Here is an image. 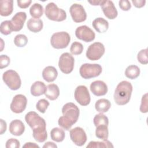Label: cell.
Returning a JSON list of instances; mask_svg holds the SVG:
<instances>
[{
    "instance_id": "15",
    "label": "cell",
    "mask_w": 148,
    "mask_h": 148,
    "mask_svg": "<svg viewBox=\"0 0 148 148\" xmlns=\"http://www.w3.org/2000/svg\"><path fill=\"white\" fill-rule=\"evenodd\" d=\"M100 6L105 16L108 18L113 20L117 16V10L112 1L108 0L102 1Z\"/></svg>"
},
{
    "instance_id": "35",
    "label": "cell",
    "mask_w": 148,
    "mask_h": 148,
    "mask_svg": "<svg viewBox=\"0 0 148 148\" xmlns=\"http://www.w3.org/2000/svg\"><path fill=\"white\" fill-rule=\"evenodd\" d=\"M49 102L45 99H39L36 104V109L42 113H45L46 109L49 106Z\"/></svg>"
},
{
    "instance_id": "16",
    "label": "cell",
    "mask_w": 148,
    "mask_h": 148,
    "mask_svg": "<svg viewBox=\"0 0 148 148\" xmlns=\"http://www.w3.org/2000/svg\"><path fill=\"white\" fill-rule=\"evenodd\" d=\"M26 18L27 14L25 12H20L16 13L10 20L13 28V31L17 32L20 31L23 27Z\"/></svg>"
},
{
    "instance_id": "1",
    "label": "cell",
    "mask_w": 148,
    "mask_h": 148,
    "mask_svg": "<svg viewBox=\"0 0 148 148\" xmlns=\"http://www.w3.org/2000/svg\"><path fill=\"white\" fill-rule=\"evenodd\" d=\"M62 113L63 116L59 118L58 125L65 130H69L79 119V109L73 103L68 102L63 106Z\"/></svg>"
},
{
    "instance_id": "46",
    "label": "cell",
    "mask_w": 148,
    "mask_h": 148,
    "mask_svg": "<svg viewBox=\"0 0 148 148\" xmlns=\"http://www.w3.org/2000/svg\"><path fill=\"white\" fill-rule=\"evenodd\" d=\"M90 3H91L92 5H100V4L101 3L102 1H88Z\"/></svg>"
},
{
    "instance_id": "36",
    "label": "cell",
    "mask_w": 148,
    "mask_h": 148,
    "mask_svg": "<svg viewBox=\"0 0 148 148\" xmlns=\"http://www.w3.org/2000/svg\"><path fill=\"white\" fill-rule=\"evenodd\" d=\"M138 61L142 64H147L148 63L147 49H142L139 51L137 55Z\"/></svg>"
},
{
    "instance_id": "18",
    "label": "cell",
    "mask_w": 148,
    "mask_h": 148,
    "mask_svg": "<svg viewBox=\"0 0 148 148\" xmlns=\"http://www.w3.org/2000/svg\"><path fill=\"white\" fill-rule=\"evenodd\" d=\"M25 131V125L20 120L16 119L12 121L9 125V131L11 134L15 136L21 135Z\"/></svg>"
},
{
    "instance_id": "30",
    "label": "cell",
    "mask_w": 148,
    "mask_h": 148,
    "mask_svg": "<svg viewBox=\"0 0 148 148\" xmlns=\"http://www.w3.org/2000/svg\"><path fill=\"white\" fill-rule=\"evenodd\" d=\"M112 143L107 139H104L103 141H91L87 146V148H101V147H113Z\"/></svg>"
},
{
    "instance_id": "33",
    "label": "cell",
    "mask_w": 148,
    "mask_h": 148,
    "mask_svg": "<svg viewBox=\"0 0 148 148\" xmlns=\"http://www.w3.org/2000/svg\"><path fill=\"white\" fill-rule=\"evenodd\" d=\"M28 42L27 37L23 34L17 35L14 39V45L19 47H24Z\"/></svg>"
},
{
    "instance_id": "3",
    "label": "cell",
    "mask_w": 148,
    "mask_h": 148,
    "mask_svg": "<svg viewBox=\"0 0 148 148\" xmlns=\"http://www.w3.org/2000/svg\"><path fill=\"white\" fill-rule=\"evenodd\" d=\"M45 13L46 16L49 20L55 21H62L66 18L65 11L58 8L54 2H50L46 5Z\"/></svg>"
},
{
    "instance_id": "13",
    "label": "cell",
    "mask_w": 148,
    "mask_h": 148,
    "mask_svg": "<svg viewBox=\"0 0 148 148\" xmlns=\"http://www.w3.org/2000/svg\"><path fill=\"white\" fill-rule=\"evenodd\" d=\"M27 99L25 95L23 94L16 95L11 102L10 109L15 113H22L26 108Z\"/></svg>"
},
{
    "instance_id": "4",
    "label": "cell",
    "mask_w": 148,
    "mask_h": 148,
    "mask_svg": "<svg viewBox=\"0 0 148 148\" xmlns=\"http://www.w3.org/2000/svg\"><path fill=\"white\" fill-rule=\"evenodd\" d=\"M25 120L32 128V131L46 129V123L45 120L35 112L31 111L27 113L25 116Z\"/></svg>"
},
{
    "instance_id": "10",
    "label": "cell",
    "mask_w": 148,
    "mask_h": 148,
    "mask_svg": "<svg viewBox=\"0 0 148 148\" xmlns=\"http://www.w3.org/2000/svg\"><path fill=\"white\" fill-rule=\"evenodd\" d=\"M74 96L76 101L82 106H87L90 102V95L85 86H77L75 90Z\"/></svg>"
},
{
    "instance_id": "25",
    "label": "cell",
    "mask_w": 148,
    "mask_h": 148,
    "mask_svg": "<svg viewBox=\"0 0 148 148\" xmlns=\"http://www.w3.org/2000/svg\"><path fill=\"white\" fill-rule=\"evenodd\" d=\"M111 106L110 102L106 99L102 98L98 99L95 104V108L97 112L100 113L107 112Z\"/></svg>"
},
{
    "instance_id": "8",
    "label": "cell",
    "mask_w": 148,
    "mask_h": 148,
    "mask_svg": "<svg viewBox=\"0 0 148 148\" xmlns=\"http://www.w3.org/2000/svg\"><path fill=\"white\" fill-rule=\"evenodd\" d=\"M75 60L73 57L69 53H64L59 58L58 66L62 72L69 74L73 69Z\"/></svg>"
},
{
    "instance_id": "32",
    "label": "cell",
    "mask_w": 148,
    "mask_h": 148,
    "mask_svg": "<svg viewBox=\"0 0 148 148\" xmlns=\"http://www.w3.org/2000/svg\"><path fill=\"white\" fill-rule=\"evenodd\" d=\"M94 124L95 127L99 125H106L109 124V120L108 117L102 114V113H99L95 116L94 118Z\"/></svg>"
},
{
    "instance_id": "21",
    "label": "cell",
    "mask_w": 148,
    "mask_h": 148,
    "mask_svg": "<svg viewBox=\"0 0 148 148\" xmlns=\"http://www.w3.org/2000/svg\"><path fill=\"white\" fill-rule=\"evenodd\" d=\"M93 28L99 33L105 32L109 28L108 21L102 17H98L94 20L92 23Z\"/></svg>"
},
{
    "instance_id": "41",
    "label": "cell",
    "mask_w": 148,
    "mask_h": 148,
    "mask_svg": "<svg viewBox=\"0 0 148 148\" xmlns=\"http://www.w3.org/2000/svg\"><path fill=\"white\" fill-rule=\"evenodd\" d=\"M17 2L18 7L22 9H25L29 6V5L32 2V1L31 0H23V1L17 0Z\"/></svg>"
},
{
    "instance_id": "11",
    "label": "cell",
    "mask_w": 148,
    "mask_h": 148,
    "mask_svg": "<svg viewBox=\"0 0 148 148\" xmlns=\"http://www.w3.org/2000/svg\"><path fill=\"white\" fill-rule=\"evenodd\" d=\"M70 138L72 141L77 146H82L87 141V135L84 130L79 127H76L70 130Z\"/></svg>"
},
{
    "instance_id": "38",
    "label": "cell",
    "mask_w": 148,
    "mask_h": 148,
    "mask_svg": "<svg viewBox=\"0 0 148 148\" xmlns=\"http://www.w3.org/2000/svg\"><path fill=\"white\" fill-rule=\"evenodd\" d=\"M6 148H19L20 146V142L14 138H10L6 142Z\"/></svg>"
},
{
    "instance_id": "20",
    "label": "cell",
    "mask_w": 148,
    "mask_h": 148,
    "mask_svg": "<svg viewBox=\"0 0 148 148\" xmlns=\"http://www.w3.org/2000/svg\"><path fill=\"white\" fill-rule=\"evenodd\" d=\"M0 5V14L2 16H8L12 14L13 10V0H2Z\"/></svg>"
},
{
    "instance_id": "7",
    "label": "cell",
    "mask_w": 148,
    "mask_h": 148,
    "mask_svg": "<svg viewBox=\"0 0 148 148\" xmlns=\"http://www.w3.org/2000/svg\"><path fill=\"white\" fill-rule=\"evenodd\" d=\"M2 79L5 83L12 90H17L20 88L21 81L20 76L14 70H8L2 75Z\"/></svg>"
},
{
    "instance_id": "40",
    "label": "cell",
    "mask_w": 148,
    "mask_h": 148,
    "mask_svg": "<svg viewBox=\"0 0 148 148\" xmlns=\"http://www.w3.org/2000/svg\"><path fill=\"white\" fill-rule=\"evenodd\" d=\"M119 7L121 8V10L124 11H128L131 8V3L128 0H121L119 2Z\"/></svg>"
},
{
    "instance_id": "31",
    "label": "cell",
    "mask_w": 148,
    "mask_h": 148,
    "mask_svg": "<svg viewBox=\"0 0 148 148\" xmlns=\"http://www.w3.org/2000/svg\"><path fill=\"white\" fill-rule=\"evenodd\" d=\"M0 31L1 34L8 35L13 31V28L10 20H5L1 23L0 26Z\"/></svg>"
},
{
    "instance_id": "42",
    "label": "cell",
    "mask_w": 148,
    "mask_h": 148,
    "mask_svg": "<svg viewBox=\"0 0 148 148\" xmlns=\"http://www.w3.org/2000/svg\"><path fill=\"white\" fill-rule=\"evenodd\" d=\"M132 2L134 5L138 8H140L145 6L146 1L145 0H132Z\"/></svg>"
},
{
    "instance_id": "39",
    "label": "cell",
    "mask_w": 148,
    "mask_h": 148,
    "mask_svg": "<svg viewBox=\"0 0 148 148\" xmlns=\"http://www.w3.org/2000/svg\"><path fill=\"white\" fill-rule=\"evenodd\" d=\"M10 62V58L6 55H1L0 56V68L3 69L7 67Z\"/></svg>"
},
{
    "instance_id": "29",
    "label": "cell",
    "mask_w": 148,
    "mask_h": 148,
    "mask_svg": "<svg viewBox=\"0 0 148 148\" xmlns=\"http://www.w3.org/2000/svg\"><path fill=\"white\" fill-rule=\"evenodd\" d=\"M95 136L101 139H107L109 136V131L108 125H99L96 127Z\"/></svg>"
},
{
    "instance_id": "5",
    "label": "cell",
    "mask_w": 148,
    "mask_h": 148,
    "mask_svg": "<svg viewBox=\"0 0 148 148\" xmlns=\"http://www.w3.org/2000/svg\"><path fill=\"white\" fill-rule=\"evenodd\" d=\"M102 71V66L99 64L86 63L82 65L79 72L83 79H89L98 76L101 73Z\"/></svg>"
},
{
    "instance_id": "26",
    "label": "cell",
    "mask_w": 148,
    "mask_h": 148,
    "mask_svg": "<svg viewBox=\"0 0 148 148\" xmlns=\"http://www.w3.org/2000/svg\"><path fill=\"white\" fill-rule=\"evenodd\" d=\"M50 136L53 140L57 142H61L64 140L65 134L64 130L56 127L51 130L50 132Z\"/></svg>"
},
{
    "instance_id": "14",
    "label": "cell",
    "mask_w": 148,
    "mask_h": 148,
    "mask_svg": "<svg viewBox=\"0 0 148 148\" xmlns=\"http://www.w3.org/2000/svg\"><path fill=\"white\" fill-rule=\"evenodd\" d=\"M75 35L77 39L86 42L92 41L95 37L94 31L87 25L78 27L75 31Z\"/></svg>"
},
{
    "instance_id": "45",
    "label": "cell",
    "mask_w": 148,
    "mask_h": 148,
    "mask_svg": "<svg viewBox=\"0 0 148 148\" xmlns=\"http://www.w3.org/2000/svg\"><path fill=\"white\" fill-rule=\"evenodd\" d=\"M43 147H52V148H57V146L53 142H46L43 146Z\"/></svg>"
},
{
    "instance_id": "43",
    "label": "cell",
    "mask_w": 148,
    "mask_h": 148,
    "mask_svg": "<svg viewBox=\"0 0 148 148\" xmlns=\"http://www.w3.org/2000/svg\"><path fill=\"white\" fill-rule=\"evenodd\" d=\"M1 122V132L0 134H3L6 130V123L2 119L0 120Z\"/></svg>"
},
{
    "instance_id": "28",
    "label": "cell",
    "mask_w": 148,
    "mask_h": 148,
    "mask_svg": "<svg viewBox=\"0 0 148 148\" xmlns=\"http://www.w3.org/2000/svg\"><path fill=\"white\" fill-rule=\"evenodd\" d=\"M30 15L34 18H40L43 13V8L38 3H34L29 9Z\"/></svg>"
},
{
    "instance_id": "44",
    "label": "cell",
    "mask_w": 148,
    "mask_h": 148,
    "mask_svg": "<svg viewBox=\"0 0 148 148\" xmlns=\"http://www.w3.org/2000/svg\"><path fill=\"white\" fill-rule=\"evenodd\" d=\"M23 147H27V148H35V147H38V148H39V146L37 144H36L35 143L27 142L24 145H23Z\"/></svg>"
},
{
    "instance_id": "27",
    "label": "cell",
    "mask_w": 148,
    "mask_h": 148,
    "mask_svg": "<svg viewBox=\"0 0 148 148\" xmlns=\"http://www.w3.org/2000/svg\"><path fill=\"white\" fill-rule=\"evenodd\" d=\"M140 75L139 68L135 65L128 66L125 71V75L129 79H135Z\"/></svg>"
},
{
    "instance_id": "37",
    "label": "cell",
    "mask_w": 148,
    "mask_h": 148,
    "mask_svg": "<svg viewBox=\"0 0 148 148\" xmlns=\"http://www.w3.org/2000/svg\"><path fill=\"white\" fill-rule=\"evenodd\" d=\"M140 111L142 113H147L148 111L147 93H146L142 96L141 100V105L140 106Z\"/></svg>"
},
{
    "instance_id": "6",
    "label": "cell",
    "mask_w": 148,
    "mask_h": 148,
    "mask_svg": "<svg viewBox=\"0 0 148 148\" xmlns=\"http://www.w3.org/2000/svg\"><path fill=\"white\" fill-rule=\"evenodd\" d=\"M71 40L69 34L64 31L58 32L53 34L50 39V43L53 47L57 49L66 47Z\"/></svg>"
},
{
    "instance_id": "24",
    "label": "cell",
    "mask_w": 148,
    "mask_h": 148,
    "mask_svg": "<svg viewBox=\"0 0 148 148\" xmlns=\"http://www.w3.org/2000/svg\"><path fill=\"white\" fill-rule=\"evenodd\" d=\"M43 27V21L39 18H30L27 21L28 29L32 32H38Z\"/></svg>"
},
{
    "instance_id": "22",
    "label": "cell",
    "mask_w": 148,
    "mask_h": 148,
    "mask_svg": "<svg viewBox=\"0 0 148 148\" xmlns=\"http://www.w3.org/2000/svg\"><path fill=\"white\" fill-rule=\"evenodd\" d=\"M46 86L45 84L40 81L34 82L31 87V93L34 97H38L45 93Z\"/></svg>"
},
{
    "instance_id": "2",
    "label": "cell",
    "mask_w": 148,
    "mask_h": 148,
    "mask_svg": "<svg viewBox=\"0 0 148 148\" xmlns=\"http://www.w3.org/2000/svg\"><path fill=\"white\" fill-rule=\"evenodd\" d=\"M132 92V86L128 81L123 80L117 86L114 93V99L119 105H124L130 100Z\"/></svg>"
},
{
    "instance_id": "17",
    "label": "cell",
    "mask_w": 148,
    "mask_h": 148,
    "mask_svg": "<svg viewBox=\"0 0 148 148\" xmlns=\"http://www.w3.org/2000/svg\"><path fill=\"white\" fill-rule=\"evenodd\" d=\"M90 90L96 96H102L107 93L108 86L103 81L96 80L92 82L90 84Z\"/></svg>"
},
{
    "instance_id": "34",
    "label": "cell",
    "mask_w": 148,
    "mask_h": 148,
    "mask_svg": "<svg viewBox=\"0 0 148 148\" xmlns=\"http://www.w3.org/2000/svg\"><path fill=\"white\" fill-rule=\"evenodd\" d=\"M83 50V45L78 42H74L71 45L70 51L72 54L79 55L80 54Z\"/></svg>"
},
{
    "instance_id": "23",
    "label": "cell",
    "mask_w": 148,
    "mask_h": 148,
    "mask_svg": "<svg viewBox=\"0 0 148 148\" xmlns=\"http://www.w3.org/2000/svg\"><path fill=\"white\" fill-rule=\"evenodd\" d=\"M45 95L50 100H56L60 95V90L58 86L55 84L47 85Z\"/></svg>"
},
{
    "instance_id": "9",
    "label": "cell",
    "mask_w": 148,
    "mask_h": 148,
    "mask_svg": "<svg viewBox=\"0 0 148 148\" xmlns=\"http://www.w3.org/2000/svg\"><path fill=\"white\" fill-rule=\"evenodd\" d=\"M105 46L101 42H94L90 45L86 51V57L91 61L100 59L105 53Z\"/></svg>"
},
{
    "instance_id": "12",
    "label": "cell",
    "mask_w": 148,
    "mask_h": 148,
    "mask_svg": "<svg viewBox=\"0 0 148 148\" xmlns=\"http://www.w3.org/2000/svg\"><path fill=\"white\" fill-rule=\"evenodd\" d=\"M72 20L75 23H81L86 20L87 14L83 6L78 3H73L69 9Z\"/></svg>"
},
{
    "instance_id": "19",
    "label": "cell",
    "mask_w": 148,
    "mask_h": 148,
    "mask_svg": "<svg viewBox=\"0 0 148 148\" xmlns=\"http://www.w3.org/2000/svg\"><path fill=\"white\" fill-rule=\"evenodd\" d=\"M58 76L57 69L53 66H48L45 68L42 72L43 79L47 82H52L56 80Z\"/></svg>"
}]
</instances>
